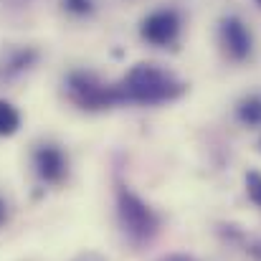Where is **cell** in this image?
Here are the masks:
<instances>
[{"mask_svg":"<svg viewBox=\"0 0 261 261\" xmlns=\"http://www.w3.org/2000/svg\"><path fill=\"white\" fill-rule=\"evenodd\" d=\"M122 91L124 101H137V104H160V101H173L185 94V84L155 64H137L127 71V76L117 84Z\"/></svg>","mask_w":261,"mask_h":261,"instance_id":"cell-1","label":"cell"},{"mask_svg":"<svg viewBox=\"0 0 261 261\" xmlns=\"http://www.w3.org/2000/svg\"><path fill=\"white\" fill-rule=\"evenodd\" d=\"M117 216L119 223L124 228V233L135 241V244H145L152 241L160 231V218L158 213L137 195L132 193L127 185H117Z\"/></svg>","mask_w":261,"mask_h":261,"instance_id":"cell-2","label":"cell"},{"mask_svg":"<svg viewBox=\"0 0 261 261\" xmlns=\"http://www.w3.org/2000/svg\"><path fill=\"white\" fill-rule=\"evenodd\" d=\"M66 89H69V96L84 109H104V107H114L124 101L117 84H104L89 71L69 74Z\"/></svg>","mask_w":261,"mask_h":261,"instance_id":"cell-3","label":"cell"},{"mask_svg":"<svg viewBox=\"0 0 261 261\" xmlns=\"http://www.w3.org/2000/svg\"><path fill=\"white\" fill-rule=\"evenodd\" d=\"M180 33V15L173 8H163L150 13L142 20V38L152 46H170Z\"/></svg>","mask_w":261,"mask_h":261,"instance_id":"cell-4","label":"cell"},{"mask_svg":"<svg viewBox=\"0 0 261 261\" xmlns=\"http://www.w3.org/2000/svg\"><path fill=\"white\" fill-rule=\"evenodd\" d=\"M221 43L233 61H244L251 54V33L241 18L228 15L221 20Z\"/></svg>","mask_w":261,"mask_h":261,"instance_id":"cell-5","label":"cell"},{"mask_svg":"<svg viewBox=\"0 0 261 261\" xmlns=\"http://www.w3.org/2000/svg\"><path fill=\"white\" fill-rule=\"evenodd\" d=\"M33 163H36V173L41 175L46 182H59L66 175V158L54 145L38 147L36 155H33Z\"/></svg>","mask_w":261,"mask_h":261,"instance_id":"cell-6","label":"cell"},{"mask_svg":"<svg viewBox=\"0 0 261 261\" xmlns=\"http://www.w3.org/2000/svg\"><path fill=\"white\" fill-rule=\"evenodd\" d=\"M18 127H20V114H18V109H15L10 101L0 99V137L13 135Z\"/></svg>","mask_w":261,"mask_h":261,"instance_id":"cell-7","label":"cell"},{"mask_svg":"<svg viewBox=\"0 0 261 261\" xmlns=\"http://www.w3.org/2000/svg\"><path fill=\"white\" fill-rule=\"evenodd\" d=\"M239 119L244 124H261V96H249L239 104Z\"/></svg>","mask_w":261,"mask_h":261,"instance_id":"cell-8","label":"cell"},{"mask_svg":"<svg viewBox=\"0 0 261 261\" xmlns=\"http://www.w3.org/2000/svg\"><path fill=\"white\" fill-rule=\"evenodd\" d=\"M246 188H249V195L251 200L261 205V175L259 173H249L246 175Z\"/></svg>","mask_w":261,"mask_h":261,"instance_id":"cell-9","label":"cell"},{"mask_svg":"<svg viewBox=\"0 0 261 261\" xmlns=\"http://www.w3.org/2000/svg\"><path fill=\"white\" fill-rule=\"evenodd\" d=\"M64 8L76 15H87L94 10V0H64Z\"/></svg>","mask_w":261,"mask_h":261,"instance_id":"cell-10","label":"cell"},{"mask_svg":"<svg viewBox=\"0 0 261 261\" xmlns=\"http://www.w3.org/2000/svg\"><path fill=\"white\" fill-rule=\"evenodd\" d=\"M158 261H198L195 256H188V254H170V256H163Z\"/></svg>","mask_w":261,"mask_h":261,"instance_id":"cell-11","label":"cell"},{"mask_svg":"<svg viewBox=\"0 0 261 261\" xmlns=\"http://www.w3.org/2000/svg\"><path fill=\"white\" fill-rule=\"evenodd\" d=\"M5 221V205H3V200H0V223Z\"/></svg>","mask_w":261,"mask_h":261,"instance_id":"cell-12","label":"cell"},{"mask_svg":"<svg viewBox=\"0 0 261 261\" xmlns=\"http://www.w3.org/2000/svg\"><path fill=\"white\" fill-rule=\"evenodd\" d=\"M256 251H259V256H261V246H259V249H256Z\"/></svg>","mask_w":261,"mask_h":261,"instance_id":"cell-13","label":"cell"},{"mask_svg":"<svg viewBox=\"0 0 261 261\" xmlns=\"http://www.w3.org/2000/svg\"><path fill=\"white\" fill-rule=\"evenodd\" d=\"M259 5H261V0H259Z\"/></svg>","mask_w":261,"mask_h":261,"instance_id":"cell-14","label":"cell"}]
</instances>
